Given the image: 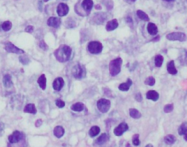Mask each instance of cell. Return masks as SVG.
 <instances>
[{
	"instance_id": "cell-1",
	"label": "cell",
	"mask_w": 187,
	"mask_h": 147,
	"mask_svg": "<svg viewBox=\"0 0 187 147\" xmlns=\"http://www.w3.org/2000/svg\"><path fill=\"white\" fill-rule=\"evenodd\" d=\"M71 47L66 44L61 45L54 52V55L56 59L60 63H65L68 61L71 57Z\"/></svg>"
},
{
	"instance_id": "cell-2",
	"label": "cell",
	"mask_w": 187,
	"mask_h": 147,
	"mask_svg": "<svg viewBox=\"0 0 187 147\" xmlns=\"http://www.w3.org/2000/svg\"><path fill=\"white\" fill-rule=\"evenodd\" d=\"M122 63L123 60L121 57H117L111 61L109 64V70L111 76L115 77L120 73Z\"/></svg>"
},
{
	"instance_id": "cell-3",
	"label": "cell",
	"mask_w": 187,
	"mask_h": 147,
	"mask_svg": "<svg viewBox=\"0 0 187 147\" xmlns=\"http://www.w3.org/2000/svg\"><path fill=\"white\" fill-rule=\"evenodd\" d=\"M108 19V15L105 12H99L94 14L90 19L92 24L102 25Z\"/></svg>"
},
{
	"instance_id": "cell-4",
	"label": "cell",
	"mask_w": 187,
	"mask_h": 147,
	"mask_svg": "<svg viewBox=\"0 0 187 147\" xmlns=\"http://www.w3.org/2000/svg\"><path fill=\"white\" fill-rule=\"evenodd\" d=\"M166 39L171 41H178L180 42H183L186 41L187 36L186 34L181 32H174L167 34L166 36Z\"/></svg>"
},
{
	"instance_id": "cell-5",
	"label": "cell",
	"mask_w": 187,
	"mask_h": 147,
	"mask_svg": "<svg viewBox=\"0 0 187 147\" xmlns=\"http://www.w3.org/2000/svg\"><path fill=\"white\" fill-rule=\"evenodd\" d=\"M72 74L73 77L76 79L83 78L86 74V70L84 66L81 65L80 63L76 65L72 68Z\"/></svg>"
},
{
	"instance_id": "cell-6",
	"label": "cell",
	"mask_w": 187,
	"mask_h": 147,
	"mask_svg": "<svg viewBox=\"0 0 187 147\" xmlns=\"http://www.w3.org/2000/svg\"><path fill=\"white\" fill-rule=\"evenodd\" d=\"M88 49L89 53L92 54H98L103 51V44L99 41H92L89 43Z\"/></svg>"
},
{
	"instance_id": "cell-7",
	"label": "cell",
	"mask_w": 187,
	"mask_h": 147,
	"mask_svg": "<svg viewBox=\"0 0 187 147\" xmlns=\"http://www.w3.org/2000/svg\"><path fill=\"white\" fill-rule=\"evenodd\" d=\"M97 107L101 113H107L111 108V101L106 98H101L97 102Z\"/></svg>"
},
{
	"instance_id": "cell-8",
	"label": "cell",
	"mask_w": 187,
	"mask_h": 147,
	"mask_svg": "<svg viewBox=\"0 0 187 147\" xmlns=\"http://www.w3.org/2000/svg\"><path fill=\"white\" fill-rule=\"evenodd\" d=\"M94 6L92 0H83L81 4V10L83 11L84 16H87L90 14Z\"/></svg>"
},
{
	"instance_id": "cell-9",
	"label": "cell",
	"mask_w": 187,
	"mask_h": 147,
	"mask_svg": "<svg viewBox=\"0 0 187 147\" xmlns=\"http://www.w3.org/2000/svg\"><path fill=\"white\" fill-rule=\"evenodd\" d=\"M23 138H24V135L18 130L15 131L8 138L9 143L12 144L17 143Z\"/></svg>"
},
{
	"instance_id": "cell-10",
	"label": "cell",
	"mask_w": 187,
	"mask_h": 147,
	"mask_svg": "<svg viewBox=\"0 0 187 147\" xmlns=\"http://www.w3.org/2000/svg\"><path fill=\"white\" fill-rule=\"evenodd\" d=\"M4 49L8 53H14L17 54H22L25 53V52L23 50L14 46V44L11 42H7L5 44Z\"/></svg>"
},
{
	"instance_id": "cell-11",
	"label": "cell",
	"mask_w": 187,
	"mask_h": 147,
	"mask_svg": "<svg viewBox=\"0 0 187 147\" xmlns=\"http://www.w3.org/2000/svg\"><path fill=\"white\" fill-rule=\"evenodd\" d=\"M70 10V8L67 4L60 3L57 7V12L59 17L66 16Z\"/></svg>"
},
{
	"instance_id": "cell-12",
	"label": "cell",
	"mask_w": 187,
	"mask_h": 147,
	"mask_svg": "<svg viewBox=\"0 0 187 147\" xmlns=\"http://www.w3.org/2000/svg\"><path fill=\"white\" fill-rule=\"evenodd\" d=\"M129 129V126L127 123H122L114 129V134L116 136H122Z\"/></svg>"
},
{
	"instance_id": "cell-13",
	"label": "cell",
	"mask_w": 187,
	"mask_h": 147,
	"mask_svg": "<svg viewBox=\"0 0 187 147\" xmlns=\"http://www.w3.org/2000/svg\"><path fill=\"white\" fill-rule=\"evenodd\" d=\"M47 24L50 27L58 28L60 27V25L61 24V20L60 18L56 17H51L48 19Z\"/></svg>"
},
{
	"instance_id": "cell-14",
	"label": "cell",
	"mask_w": 187,
	"mask_h": 147,
	"mask_svg": "<svg viewBox=\"0 0 187 147\" xmlns=\"http://www.w3.org/2000/svg\"><path fill=\"white\" fill-rule=\"evenodd\" d=\"M65 82L62 77H57L53 83V88L55 90L59 91L64 86Z\"/></svg>"
},
{
	"instance_id": "cell-15",
	"label": "cell",
	"mask_w": 187,
	"mask_h": 147,
	"mask_svg": "<svg viewBox=\"0 0 187 147\" xmlns=\"http://www.w3.org/2000/svg\"><path fill=\"white\" fill-rule=\"evenodd\" d=\"M118 22L116 19H113L108 21L106 25V30L107 31H112L118 27Z\"/></svg>"
},
{
	"instance_id": "cell-16",
	"label": "cell",
	"mask_w": 187,
	"mask_h": 147,
	"mask_svg": "<svg viewBox=\"0 0 187 147\" xmlns=\"http://www.w3.org/2000/svg\"><path fill=\"white\" fill-rule=\"evenodd\" d=\"M109 140V136L106 133H103L96 140L95 144L98 146H101L107 143Z\"/></svg>"
},
{
	"instance_id": "cell-17",
	"label": "cell",
	"mask_w": 187,
	"mask_h": 147,
	"mask_svg": "<svg viewBox=\"0 0 187 147\" xmlns=\"http://www.w3.org/2000/svg\"><path fill=\"white\" fill-rule=\"evenodd\" d=\"M167 71L168 73L171 75H176L178 73L173 60L170 61L167 64Z\"/></svg>"
},
{
	"instance_id": "cell-18",
	"label": "cell",
	"mask_w": 187,
	"mask_h": 147,
	"mask_svg": "<svg viewBox=\"0 0 187 147\" xmlns=\"http://www.w3.org/2000/svg\"><path fill=\"white\" fill-rule=\"evenodd\" d=\"M147 30L149 34L152 36L156 35L158 32L157 26L153 23H149L147 26Z\"/></svg>"
},
{
	"instance_id": "cell-19",
	"label": "cell",
	"mask_w": 187,
	"mask_h": 147,
	"mask_svg": "<svg viewBox=\"0 0 187 147\" xmlns=\"http://www.w3.org/2000/svg\"><path fill=\"white\" fill-rule=\"evenodd\" d=\"M146 98L153 101H156L159 100V93L155 90H149L146 94Z\"/></svg>"
},
{
	"instance_id": "cell-20",
	"label": "cell",
	"mask_w": 187,
	"mask_h": 147,
	"mask_svg": "<svg viewBox=\"0 0 187 147\" xmlns=\"http://www.w3.org/2000/svg\"><path fill=\"white\" fill-rule=\"evenodd\" d=\"M3 84L5 88H11L13 85V82L12 81V76L9 74H5L3 78Z\"/></svg>"
},
{
	"instance_id": "cell-21",
	"label": "cell",
	"mask_w": 187,
	"mask_h": 147,
	"mask_svg": "<svg viewBox=\"0 0 187 147\" xmlns=\"http://www.w3.org/2000/svg\"><path fill=\"white\" fill-rule=\"evenodd\" d=\"M132 84V81L130 78H128L127 81L125 83H122L119 85L118 89L120 91H127L130 88Z\"/></svg>"
},
{
	"instance_id": "cell-22",
	"label": "cell",
	"mask_w": 187,
	"mask_h": 147,
	"mask_svg": "<svg viewBox=\"0 0 187 147\" xmlns=\"http://www.w3.org/2000/svg\"><path fill=\"white\" fill-rule=\"evenodd\" d=\"M24 112L26 113H30L32 114H36L37 113V109L33 103H28L25 106L24 109Z\"/></svg>"
},
{
	"instance_id": "cell-23",
	"label": "cell",
	"mask_w": 187,
	"mask_h": 147,
	"mask_svg": "<svg viewBox=\"0 0 187 147\" xmlns=\"http://www.w3.org/2000/svg\"><path fill=\"white\" fill-rule=\"evenodd\" d=\"M53 133L54 136L57 137L58 138H60L63 136L65 134V129L64 127L61 126H57L53 131Z\"/></svg>"
},
{
	"instance_id": "cell-24",
	"label": "cell",
	"mask_w": 187,
	"mask_h": 147,
	"mask_svg": "<svg viewBox=\"0 0 187 147\" xmlns=\"http://www.w3.org/2000/svg\"><path fill=\"white\" fill-rule=\"evenodd\" d=\"M70 108L74 112H81L84 109V104L81 102H78L71 106Z\"/></svg>"
},
{
	"instance_id": "cell-25",
	"label": "cell",
	"mask_w": 187,
	"mask_h": 147,
	"mask_svg": "<svg viewBox=\"0 0 187 147\" xmlns=\"http://www.w3.org/2000/svg\"><path fill=\"white\" fill-rule=\"evenodd\" d=\"M37 83L39 85V87L42 89L43 90H44L47 87V78L44 74H42L40 77H39Z\"/></svg>"
},
{
	"instance_id": "cell-26",
	"label": "cell",
	"mask_w": 187,
	"mask_h": 147,
	"mask_svg": "<svg viewBox=\"0 0 187 147\" xmlns=\"http://www.w3.org/2000/svg\"><path fill=\"white\" fill-rule=\"evenodd\" d=\"M164 142L168 145H172L176 142V137L173 135H167L164 137Z\"/></svg>"
},
{
	"instance_id": "cell-27",
	"label": "cell",
	"mask_w": 187,
	"mask_h": 147,
	"mask_svg": "<svg viewBox=\"0 0 187 147\" xmlns=\"http://www.w3.org/2000/svg\"><path fill=\"white\" fill-rule=\"evenodd\" d=\"M129 114L131 118L134 119H140L142 116L141 113L135 108H130L129 109Z\"/></svg>"
},
{
	"instance_id": "cell-28",
	"label": "cell",
	"mask_w": 187,
	"mask_h": 147,
	"mask_svg": "<svg viewBox=\"0 0 187 147\" xmlns=\"http://www.w3.org/2000/svg\"><path fill=\"white\" fill-rule=\"evenodd\" d=\"M100 132V128L98 126H92L89 131V135L91 137H94Z\"/></svg>"
},
{
	"instance_id": "cell-29",
	"label": "cell",
	"mask_w": 187,
	"mask_h": 147,
	"mask_svg": "<svg viewBox=\"0 0 187 147\" xmlns=\"http://www.w3.org/2000/svg\"><path fill=\"white\" fill-rule=\"evenodd\" d=\"M136 14H137L138 17L142 20H144L145 21H149L150 20L148 15L143 11H141V10H138L136 12Z\"/></svg>"
},
{
	"instance_id": "cell-30",
	"label": "cell",
	"mask_w": 187,
	"mask_h": 147,
	"mask_svg": "<svg viewBox=\"0 0 187 147\" xmlns=\"http://www.w3.org/2000/svg\"><path fill=\"white\" fill-rule=\"evenodd\" d=\"M178 133L180 136H184L187 133V123L184 122L180 125L178 129Z\"/></svg>"
},
{
	"instance_id": "cell-31",
	"label": "cell",
	"mask_w": 187,
	"mask_h": 147,
	"mask_svg": "<svg viewBox=\"0 0 187 147\" xmlns=\"http://www.w3.org/2000/svg\"><path fill=\"white\" fill-rule=\"evenodd\" d=\"M164 58L163 56L160 54L156 55L154 59V63H155V66L157 67H160L162 66V63L164 62Z\"/></svg>"
},
{
	"instance_id": "cell-32",
	"label": "cell",
	"mask_w": 187,
	"mask_h": 147,
	"mask_svg": "<svg viewBox=\"0 0 187 147\" xmlns=\"http://www.w3.org/2000/svg\"><path fill=\"white\" fill-rule=\"evenodd\" d=\"M101 2L106 7L108 11H111L114 7V2L112 0H102Z\"/></svg>"
},
{
	"instance_id": "cell-33",
	"label": "cell",
	"mask_w": 187,
	"mask_h": 147,
	"mask_svg": "<svg viewBox=\"0 0 187 147\" xmlns=\"http://www.w3.org/2000/svg\"><path fill=\"white\" fill-rule=\"evenodd\" d=\"M180 63L183 65H187V50H184L180 57Z\"/></svg>"
},
{
	"instance_id": "cell-34",
	"label": "cell",
	"mask_w": 187,
	"mask_h": 147,
	"mask_svg": "<svg viewBox=\"0 0 187 147\" xmlns=\"http://www.w3.org/2000/svg\"><path fill=\"white\" fill-rule=\"evenodd\" d=\"M12 28V24L10 21H6L2 25V28L4 31H9Z\"/></svg>"
},
{
	"instance_id": "cell-35",
	"label": "cell",
	"mask_w": 187,
	"mask_h": 147,
	"mask_svg": "<svg viewBox=\"0 0 187 147\" xmlns=\"http://www.w3.org/2000/svg\"><path fill=\"white\" fill-rule=\"evenodd\" d=\"M145 84L149 86H153L155 84V78L152 76L147 77L145 81Z\"/></svg>"
},
{
	"instance_id": "cell-36",
	"label": "cell",
	"mask_w": 187,
	"mask_h": 147,
	"mask_svg": "<svg viewBox=\"0 0 187 147\" xmlns=\"http://www.w3.org/2000/svg\"><path fill=\"white\" fill-rule=\"evenodd\" d=\"M173 109H174V106L173 103L167 104L164 107V111L165 113H169L173 111Z\"/></svg>"
},
{
	"instance_id": "cell-37",
	"label": "cell",
	"mask_w": 187,
	"mask_h": 147,
	"mask_svg": "<svg viewBox=\"0 0 187 147\" xmlns=\"http://www.w3.org/2000/svg\"><path fill=\"white\" fill-rule=\"evenodd\" d=\"M139 135L135 134L132 137V143L135 146H138L140 144V140H139Z\"/></svg>"
},
{
	"instance_id": "cell-38",
	"label": "cell",
	"mask_w": 187,
	"mask_h": 147,
	"mask_svg": "<svg viewBox=\"0 0 187 147\" xmlns=\"http://www.w3.org/2000/svg\"><path fill=\"white\" fill-rule=\"evenodd\" d=\"M19 61L24 65H26L30 63V60L27 56H20L19 58Z\"/></svg>"
},
{
	"instance_id": "cell-39",
	"label": "cell",
	"mask_w": 187,
	"mask_h": 147,
	"mask_svg": "<svg viewBox=\"0 0 187 147\" xmlns=\"http://www.w3.org/2000/svg\"><path fill=\"white\" fill-rule=\"evenodd\" d=\"M55 104L59 108H63L65 106V102L61 99H57L55 102Z\"/></svg>"
},
{
	"instance_id": "cell-40",
	"label": "cell",
	"mask_w": 187,
	"mask_h": 147,
	"mask_svg": "<svg viewBox=\"0 0 187 147\" xmlns=\"http://www.w3.org/2000/svg\"><path fill=\"white\" fill-rule=\"evenodd\" d=\"M39 47L43 49V50L46 51L48 49V46L46 44V42H44V41H41V42H39Z\"/></svg>"
},
{
	"instance_id": "cell-41",
	"label": "cell",
	"mask_w": 187,
	"mask_h": 147,
	"mask_svg": "<svg viewBox=\"0 0 187 147\" xmlns=\"http://www.w3.org/2000/svg\"><path fill=\"white\" fill-rule=\"evenodd\" d=\"M135 100L138 102H141L143 100V98L142 94L140 92H138V94H136L135 95Z\"/></svg>"
},
{
	"instance_id": "cell-42",
	"label": "cell",
	"mask_w": 187,
	"mask_h": 147,
	"mask_svg": "<svg viewBox=\"0 0 187 147\" xmlns=\"http://www.w3.org/2000/svg\"><path fill=\"white\" fill-rule=\"evenodd\" d=\"M34 28L32 25H28L25 28V31L28 33H32L33 31Z\"/></svg>"
},
{
	"instance_id": "cell-43",
	"label": "cell",
	"mask_w": 187,
	"mask_h": 147,
	"mask_svg": "<svg viewBox=\"0 0 187 147\" xmlns=\"http://www.w3.org/2000/svg\"><path fill=\"white\" fill-rule=\"evenodd\" d=\"M42 124V119H38L35 123L36 127H39Z\"/></svg>"
},
{
	"instance_id": "cell-44",
	"label": "cell",
	"mask_w": 187,
	"mask_h": 147,
	"mask_svg": "<svg viewBox=\"0 0 187 147\" xmlns=\"http://www.w3.org/2000/svg\"><path fill=\"white\" fill-rule=\"evenodd\" d=\"M126 21L129 24H132L133 23L132 19L131 17H127V18H126Z\"/></svg>"
},
{
	"instance_id": "cell-45",
	"label": "cell",
	"mask_w": 187,
	"mask_h": 147,
	"mask_svg": "<svg viewBox=\"0 0 187 147\" xmlns=\"http://www.w3.org/2000/svg\"><path fill=\"white\" fill-rule=\"evenodd\" d=\"M160 36H156L155 37H154V39H152L151 41V42H158L159 40H160Z\"/></svg>"
},
{
	"instance_id": "cell-46",
	"label": "cell",
	"mask_w": 187,
	"mask_h": 147,
	"mask_svg": "<svg viewBox=\"0 0 187 147\" xmlns=\"http://www.w3.org/2000/svg\"><path fill=\"white\" fill-rule=\"evenodd\" d=\"M95 9H97V10H101V9H102V6L100 4H97L95 6Z\"/></svg>"
},
{
	"instance_id": "cell-47",
	"label": "cell",
	"mask_w": 187,
	"mask_h": 147,
	"mask_svg": "<svg viewBox=\"0 0 187 147\" xmlns=\"http://www.w3.org/2000/svg\"><path fill=\"white\" fill-rule=\"evenodd\" d=\"M184 139L186 141H187V134H185V135H184Z\"/></svg>"
},
{
	"instance_id": "cell-48",
	"label": "cell",
	"mask_w": 187,
	"mask_h": 147,
	"mask_svg": "<svg viewBox=\"0 0 187 147\" xmlns=\"http://www.w3.org/2000/svg\"><path fill=\"white\" fill-rule=\"evenodd\" d=\"M145 147H153V146L152 145V144H148Z\"/></svg>"
},
{
	"instance_id": "cell-49",
	"label": "cell",
	"mask_w": 187,
	"mask_h": 147,
	"mask_svg": "<svg viewBox=\"0 0 187 147\" xmlns=\"http://www.w3.org/2000/svg\"><path fill=\"white\" fill-rule=\"evenodd\" d=\"M163 1H166V2H172V1H173L175 0H163Z\"/></svg>"
},
{
	"instance_id": "cell-50",
	"label": "cell",
	"mask_w": 187,
	"mask_h": 147,
	"mask_svg": "<svg viewBox=\"0 0 187 147\" xmlns=\"http://www.w3.org/2000/svg\"><path fill=\"white\" fill-rule=\"evenodd\" d=\"M2 129V126L1 123H0V131Z\"/></svg>"
},
{
	"instance_id": "cell-51",
	"label": "cell",
	"mask_w": 187,
	"mask_h": 147,
	"mask_svg": "<svg viewBox=\"0 0 187 147\" xmlns=\"http://www.w3.org/2000/svg\"><path fill=\"white\" fill-rule=\"evenodd\" d=\"M49 0H43V1L44 2H47L48 1H49Z\"/></svg>"
},
{
	"instance_id": "cell-52",
	"label": "cell",
	"mask_w": 187,
	"mask_h": 147,
	"mask_svg": "<svg viewBox=\"0 0 187 147\" xmlns=\"http://www.w3.org/2000/svg\"><path fill=\"white\" fill-rule=\"evenodd\" d=\"M129 1H130L132 2H135L136 0H129Z\"/></svg>"
}]
</instances>
